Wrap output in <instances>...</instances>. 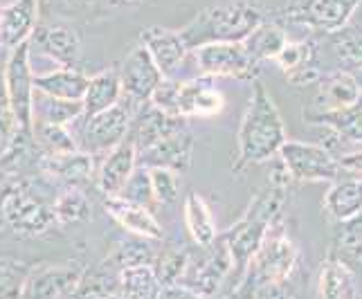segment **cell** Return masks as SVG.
<instances>
[{"label":"cell","instance_id":"obj_1","mask_svg":"<svg viewBox=\"0 0 362 299\" xmlns=\"http://www.w3.org/2000/svg\"><path fill=\"white\" fill-rule=\"evenodd\" d=\"M286 140L288 138H286V127L277 104L266 90V86L255 79L252 97H250L239 133H236V160L232 162V171L239 173L250 165L272 160L279 156V148Z\"/></svg>","mask_w":362,"mask_h":299},{"label":"cell","instance_id":"obj_2","mask_svg":"<svg viewBox=\"0 0 362 299\" xmlns=\"http://www.w3.org/2000/svg\"><path fill=\"white\" fill-rule=\"evenodd\" d=\"M261 23L264 9L255 0H221L198 11V16L180 30V36L189 49L205 43H241Z\"/></svg>","mask_w":362,"mask_h":299},{"label":"cell","instance_id":"obj_3","mask_svg":"<svg viewBox=\"0 0 362 299\" xmlns=\"http://www.w3.org/2000/svg\"><path fill=\"white\" fill-rule=\"evenodd\" d=\"M284 192H286V187L270 184V189L259 194L255 201L250 203L245 214L221 236V241L228 245L230 257H232V268H236L239 277H243L247 272L250 261L257 254L268 228L272 225V221L281 216V205L286 196Z\"/></svg>","mask_w":362,"mask_h":299},{"label":"cell","instance_id":"obj_4","mask_svg":"<svg viewBox=\"0 0 362 299\" xmlns=\"http://www.w3.org/2000/svg\"><path fill=\"white\" fill-rule=\"evenodd\" d=\"M148 102L160 113L180 119L214 117L226 106V99L209 77H194L185 81L165 79Z\"/></svg>","mask_w":362,"mask_h":299},{"label":"cell","instance_id":"obj_5","mask_svg":"<svg viewBox=\"0 0 362 299\" xmlns=\"http://www.w3.org/2000/svg\"><path fill=\"white\" fill-rule=\"evenodd\" d=\"M297 264V247L284 230V218H274L261 241L257 254L250 261V275L255 277V291L268 283H279L291 277Z\"/></svg>","mask_w":362,"mask_h":299},{"label":"cell","instance_id":"obj_6","mask_svg":"<svg viewBox=\"0 0 362 299\" xmlns=\"http://www.w3.org/2000/svg\"><path fill=\"white\" fill-rule=\"evenodd\" d=\"M135 102L129 97H122L119 102L97 113L93 117H79L81 119V131L74 135L77 140V148L81 153L88 156H106L110 148H115L122 140H127V133L131 129V119L135 115Z\"/></svg>","mask_w":362,"mask_h":299},{"label":"cell","instance_id":"obj_7","mask_svg":"<svg viewBox=\"0 0 362 299\" xmlns=\"http://www.w3.org/2000/svg\"><path fill=\"white\" fill-rule=\"evenodd\" d=\"M194 77H234L241 81H255L259 66L247 57L243 43H205L189 49Z\"/></svg>","mask_w":362,"mask_h":299},{"label":"cell","instance_id":"obj_8","mask_svg":"<svg viewBox=\"0 0 362 299\" xmlns=\"http://www.w3.org/2000/svg\"><path fill=\"white\" fill-rule=\"evenodd\" d=\"M30 41L9 52L3 72L5 102L14 113L21 131H32V97H34V68L30 61Z\"/></svg>","mask_w":362,"mask_h":299},{"label":"cell","instance_id":"obj_9","mask_svg":"<svg viewBox=\"0 0 362 299\" xmlns=\"http://www.w3.org/2000/svg\"><path fill=\"white\" fill-rule=\"evenodd\" d=\"M279 158L293 180L302 182H333L340 178L338 158L322 144L286 140L279 148Z\"/></svg>","mask_w":362,"mask_h":299},{"label":"cell","instance_id":"obj_10","mask_svg":"<svg viewBox=\"0 0 362 299\" xmlns=\"http://www.w3.org/2000/svg\"><path fill=\"white\" fill-rule=\"evenodd\" d=\"M360 3L362 0H291L286 18L310 30L333 34L346 28Z\"/></svg>","mask_w":362,"mask_h":299},{"label":"cell","instance_id":"obj_11","mask_svg":"<svg viewBox=\"0 0 362 299\" xmlns=\"http://www.w3.org/2000/svg\"><path fill=\"white\" fill-rule=\"evenodd\" d=\"M117 74H119L124 97H129L135 104L148 102L158 86L165 81V77H162V72L153 64V59L146 52L144 45H135L131 49L127 59L122 61Z\"/></svg>","mask_w":362,"mask_h":299},{"label":"cell","instance_id":"obj_12","mask_svg":"<svg viewBox=\"0 0 362 299\" xmlns=\"http://www.w3.org/2000/svg\"><path fill=\"white\" fill-rule=\"evenodd\" d=\"M192 151H194V135L189 131V124H185L178 131L158 140L153 146L137 153V167L171 169L176 173H182L192 165Z\"/></svg>","mask_w":362,"mask_h":299},{"label":"cell","instance_id":"obj_13","mask_svg":"<svg viewBox=\"0 0 362 299\" xmlns=\"http://www.w3.org/2000/svg\"><path fill=\"white\" fill-rule=\"evenodd\" d=\"M79 266H39L32 268L21 299H70L81 281Z\"/></svg>","mask_w":362,"mask_h":299},{"label":"cell","instance_id":"obj_14","mask_svg":"<svg viewBox=\"0 0 362 299\" xmlns=\"http://www.w3.org/2000/svg\"><path fill=\"white\" fill-rule=\"evenodd\" d=\"M362 102V88L354 72L335 70L329 74H322L317 81V95H315V115H333L342 110L354 108Z\"/></svg>","mask_w":362,"mask_h":299},{"label":"cell","instance_id":"obj_15","mask_svg":"<svg viewBox=\"0 0 362 299\" xmlns=\"http://www.w3.org/2000/svg\"><path fill=\"white\" fill-rule=\"evenodd\" d=\"M0 209L9 225L23 234H41L54 223L52 207H45L28 192H9L3 198Z\"/></svg>","mask_w":362,"mask_h":299},{"label":"cell","instance_id":"obj_16","mask_svg":"<svg viewBox=\"0 0 362 299\" xmlns=\"http://www.w3.org/2000/svg\"><path fill=\"white\" fill-rule=\"evenodd\" d=\"M146 47V52L151 54L153 64L162 72L165 79H173L178 74L185 57L189 54V47H187L185 39L180 32L169 30V28H148L142 32V43Z\"/></svg>","mask_w":362,"mask_h":299},{"label":"cell","instance_id":"obj_17","mask_svg":"<svg viewBox=\"0 0 362 299\" xmlns=\"http://www.w3.org/2000/svg\"><path fill=\"white\" fill-rule=\"evenodd\" d=\"M274 64L281 68L286 79L295 86L317 83L322 77L315 41H288L274 59Z\"/></svg>","mask_w":362,"mask_h":299},{"label":"cell","instance_id":"obj_18","mask_svg":"<svg viewBox=\"0 0 362 299\" xmlns=\"http://www.w3.org/2000/svg\"><path fill=\"white\" fill-rule=\"evenodd\" d=\"M39 23V0H14L0 11V45L14 49L32 39Z\"/></svg>","mask_w":362,"mask_h":299},{"label":"cell","instance_id":"obj_19","mask_svg":"<svg viewBox=\"0 0 362 299\" xmlns=\"http://www.w3.org/2000/svg\"><path fill=\"white\" fill-rule=\"evenodd\" d=\"M137 167V151L133 140L127 135V140H122L115 148L104 156L102 165H99L97 171V184L102 194L108 196H119V192L124 189V184L131 178V173Z\"/></svg>","mask_w":362,"mask_h":299},{"label":"cell","instance_id":"obj_20","mask_svg":"<svg viewBox=\"0 0 362 299\" xmlns=\"http://www.w3.org/2000/svg\"><path fill=\"white\" fill-rule=\"evenodd\" d=\"M104 207L106 214L113 216L127 232L140 236V239H162V225L151 214V209L124 201L122 196H108L104 201Z\"/></svg>","mask_w":362,"mask_h":299},{"label":"cell","instance_id":"obj_21","mask_svg":"<svg viewBox=\"0 0 362 299\" xmlns=\"http://www.w3.org/2000/svg\"><path fill=\"white\" fill-rule=\"evenodd\" d=\"M34 43L43 54H47L59 68H74L81 54L79 36L66 25H49V28H36L32 34Z\"/></svg>","mask_w":362,"mask_h":299},{"label":"cell","instance_id":"obj_22","mask_svg":"<svg viewBox=\"0 0 362 299\" xmlns=\"http://www.w3.org/2000/svg\"><path fill=\"white\" fill-rule=\"evenodd\" d=\"M324 209L338 223H346L362 214V180L346 176L333 180L324 196Z\"/></svg>","mask_w":362,"mask_h":299},{"label":"cell","instance_id":"obj_23","mask_svg":"<svg viewBox=\"0 0 362 299\" xmlns=\"http://www.w3.org/2000/svg\"><path fill=\"white\" fill-rule=\"evenodd\" d=\"M86 86L88 77L77 68H54L45 74H34V90L66 102H81Z\"/></svg>","mask_w":362,"mask_h":299},{"label":"cell","instance_id":"obj_24","mask_svg":"<svg viewBox=\"0 0 362 299\" xmlns=\"http://www.w3.org/2000/svg\"><path fill=\"white\" fill-rule=\"evenodd\" d=\"M124 97L122 93V83H119V74L117 70H104L88 79L83 93V115L81 117H93L97 113H104V110L113 108L119 99Z\"/></svg>","mask_w":362,"mask_h":299},{"label":"cell","instance_id":"obj_25","mask_svg":"<svg viewBox=\"0 0 362 299\" xmlns=\"http://www.w3.org/2000/svg\"><path fill=\"white\" fill-rule=\"evenodd\" d=\"M185 225L198 247H209L218 239L216 221L211 216V209L205 203V198L196 192H189L185 198Z\"/></svg>","mask_w":362,"mask_h":299},{"label":"cell","instance_id":"obj_26","mask_svg":"<svg viewBox=\"0 0 362 299\" xmlns=\"http://www.w3.org/2000/svg\"><path fill=\"white\" fill-rule=\"evenodd\" d=\"M241 43L245 47L247 57L259 66L261 61L277 59V54L286 47V43H288V34L284 32L281 25L264 20L261 25H257V28L250 32Z\"/></svg>","mask_w":362,"mask_h":299},{"label":"cell","instance_id":"obj_27","mask_svg":"<svg viewBox=\"0 0 362 299\" xmlns=\"http://www.w3.org/2000/svg\"><path fill=\"white\" fill-rule=\"evenodd\" d=\"M83 115L81 102H66L34 90L32 97V122L41 124H54V127H68Z\"/></svg>","mask_w":362,"mask_h":299},{"label":"cell","instance_id":"obj_28","mask_svg":"<svg viewBox=\"0 0 362 299\" xmlns=\"http://www.w3.org/2000/svg\"><path fill=\"white\" fill-rule=\"evenodd\" d=\"M187 119H180V117H169L165 113H160L158 108L148 106L146 113L140 117V122H137L135 127V133L131 135V140L135 144V151L140 153L144 151V148L153 146L158 140H162L165 135L178 131L180 127H185Z\"/></svg>","mask_w":362,"mask_h":299},{"label":"cell","instance_id":"obj_29","mask_svg":"<svg viewBox=\"0 0 362 299\" xmlns=\"http://www.w3.org/2000/svg\"><path fill=\"white\" fill-rule=\"evenodd\" d=\"M317 299H356L354 272L338 259H327L322 264Z\"/></svg>","mask_w":362,"mask_h":299},{"label":"cell","instance_id":"obj_30","mask_svg":"<svg viewBox=\"0 0 362 299\" xmlns=\"http://www.w3.org/2000/svg\"><path fill=\"white\" fill-rule=\"evenodd\" d=\"M41 167L45 173L54 176L57 180H64L68 184H79L90 180L93 176V156L74 151L59 158H43Z\"/></svg>","mask_w":362,"mask_h":299},{"label":"cell","instance_id":"obj_31","mask_svg":"<svg viewBox=\"0 0 362 299\" xmlns=\"http://www.w3.org/2000/svg\"><path fill=\"white\" fill-rule=\"evenodd\" d=\"M30 135L34 138V144H39V148L43 151V158H59L79 151L77 142H74V135L68 131V127L32 122Z\"/></svg>","mask_w":362,"mask_h":299},{"label":"cell","instance_id":"obj_32","mask_svg":"<svg viewBox=\"0 0 362 299\" xmlns=\"http://www.w3.org/2000/svg\"><path fill=\"white\" fill-rule=\"evenodd\" d=\"M160 281L151 266H135L119 270V295L124 299H156Z\"/></svg>","mask_w":362,"mask_h":299},{"label":"cell","instance_id":"obj_33","mask_svg":"<svg viewBox=\"0 0 362 299\" xmlns=\"http://www.w3.org/2000/svg\"><path fill=\"white\" fill-rule=\"evenodd\" d=\"M338 261L349 270L362 272V214L340 223L338 232Z\"/></svg>","mask_w":362,"mask_h":299},{"label":"cell","instance_id":"obj_34","mask_svg":"<svg viewBox=\"0 0 362 299\" xmlns=\"http://www.w3.org/2000/svg\"><path fill=\"white\" fill-rule=\"evenodd\" d=\"M331 47L335 59L346 72L362 70V28H342L331 34Z\"/></svg>","mask_w":362,"mask_h":299},{"label":"cell","instance_id":"obj_35","mask_svg":"<svg viewBox=\"0 0 362 299\" xmlns=\"http://www.w3.org/2000/svg\"><path fill=\"white\" fill-rule=\"evenodd\" d=\"M54 223L59 225H74L90 218V201L77 187H70L61 194L52 205Z\"/></svg>","mask_w":362,"mask_h":299},{"label":"cell","instance_id":"obj_36","mask_svg":"<svg viewBox=\"0 0 362 299\" xmlns=\"http://www.w3.org/2000/svg\"><path fill=\"white\" fill-rule=\"evenodd\" d=\"M360 104L354 106V108H349V110H342V113L313 117V122L322 124V127L333 129L346 144L360 146L362 144V106Z\"/></svg>","mask_w":362,"mask_h":299},{"label":"cell","instance_id":"obj_37","mask_svg":"<svg viewBox=\"0 0 362 299\" xmlns=\"http://www.w3.org/2000/svg\"><path fill=\"white\" fill-rule=\"evenodd\" d=\"M32 266L18 259L0 257V299H21Z\"/></svg>","mask_w":362,"mask_h":299},{"label":"cell","instance_id":"obj_38","mask_svg":"<svg viewBox=\"0 0 362 299\" xmlns=\"http://www.w3.org/2000/svg\"><path fill=\"white\" fill-rule=\"evenodd\" d=\"M187 264H189V254L185 250H165L160 252L153 261V272L160 281V286L165 288V286H178L185 270H187Z\"/></svg>","mask_w":362,"mask_h":299},{"label":"cell","instance_id":"obj_39","mask_svg":"<svg viewBox=\"0 0 362 299\" xmlns=\"http://www.w3.org/2000/svg\"><path fill=\"white\" fill-rule=\"evenodd\" d=\"M156 252L153 247L148 243H142V241H131V243H122L117 245V250L110 254L108 264L115 266L117 270H124V268H135V266H153L156 261Z\"/></svg>","mask_w":362,"mask_h":299},{"label":"cell","instance_id":"obj_40","mask_svg":"<svg viewBox=\"0 0 362 299\" xmlns=\"http://www.w3.org/2000/svg\"><path fill=\"white\" fill-rule=\"evenodd\" d=\"M156 205L169 207L180 198V178L171 169H148Z\"/></svg>","mask_w":362,"mask_h":299},{"label":"cell","instance_id":"obj_41","mask_svg":"<svg viewBox=\"0 0 362 299\" xmlns=\"http://www.w3.org/2000/svg\"><path fill=\"white\" fill-rule=\"evenodd\" d=\"M124 201H131L135 205H142L146 209H151L156 205L153 201V189H151V178H148V169L144 167H135L131 173V178L124 184V189L119 192Z\"/></svg>","mask_w":362,"mask_h":299},{"label":"cell","instance_id":"obj_42","mask_svg":"<svg viewBox=\"0 0 362 299\" xmlns=\"http://www.w3.org/2000/svg\"><path fill=\"white\" fill-rule=\"evenodd\" d=\"M18 133H21V127H18L14 113L9 110L7 102L0 104V158L9 151V146L14 144Z\"/></svg>","mask_w":362,"mask_h":299},{"label":"cell","instance_id":"obj_43","mask_svg":"<svg viewBox=\"0 0 362 299\" xmlns=\"http://www.w3.org/2000/svg\"><path fill=\"white\" fill-rule=\"evenodd\" d=\"M338 167H340V176L362 180V144L340 153L338 156Z\"/></svg>","mask_w":362,"mask_h":299},{"label":"cell","instance_id":"obj_44","mask_svg":"<svg viewBox=\"0 0 362 299\" xmlns=\"http://www.w3.org/2000/svg\"><path fill=\"white\" fill-rule=\"evenodd\" d=\"M156 299H201V297L182 288V286H165V288H160Z\"/></svg>","mask_w":362,"mask_h":299},{"label":"cell","instance_id":"obj_45","mask_svg":"<svg viewBox=\"0 0 362 299\" xmlns=\"http://www.w3.org/2000/svg\"><path fill=\"white\" fill-rule=\"evenodd\" d=\"M259 299H293L281 291L279 283H268L264 288H259Z\"/></svg>","mask_w":362,"mask_h":299},{"label":"cell","instance_id":"obj_46","mask_svg":"<svg viewBox=\"0 0 362 299\" xmlns=\"http://www.w3.org/2000/svg\"><path fill=\"white\" fill-rule=\"evenodd\" d=\"M88 3H106V5H117V3H124V0H88Z\"/></svg>","mask_w":362,"mask_h":299},{"label":"cell","instance_id":"obj_47","mask_svg":"<svg viewBox=\"0 0 362 299\" xmlns=\"http://www.w3.org/2000/svg\"><path fill=\"white\" fill-rule=\"evenodd\" d=\"M127 3H129V0H127Z\"/></svg>","mask_w":362,"mask_h":299}]
</instances>
